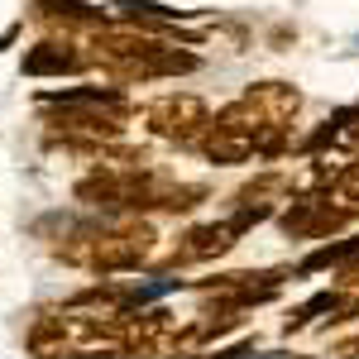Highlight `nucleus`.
I'll list each match as a JSON object with an SVG mask.
<instances>
[{
  "mask_svg": "<svg viewBox=\"0 0 359 359\" xmlns=\"http://www.w3.org/2000/svg\"><path fill=\"white\" fill-rule=\"evenodd\" d=\"M235 235H240V225H201L187 235V245H182V259H211V254H225V249L235 245Z\"/></svg>",
  "mask_w": 359,
  "mask_h": 359,
  "instance_id": "nucleus-1",
  "label": "nucleus"
},
{
  "mask_svg": "<svg viewBox=\"0 0 359 359\" xmlns=\"http://www.w3.org/2000/svg\"><path fill=\"white\" fill-rule=\"evenodd\" d=\"M206 154L216 163H245L254 154V130H230V125H216V139H206Z\"/></svg>",
  "mask_w": 359,
  "mask_h": 359,
  "instance_id": "nucleus-2",
  "label": "nucleus"
},
{
  "mask_svg": "<svg viewBox=\"0 0 359 359\" xmlns=\"http://www.w3.org/2000/svg\"><path fill=\"white\" fill-rule=\"evenodd\" d=\"M77 57L67 53L62 43H39L34 53H25V72L29 77H53V72H72Z\"/></svg>",
  "mask_w": 359,
  "mask_h": 359,
  "instance_id": "nucleus-3",
  "label": "nucleus"
},
{
  "mask_svg": "<svg viewBox=\"0 0 359 359\" xmlns=\"http://www.w3.org/2000/svg\"><path fill=\"white\" fill-rule=\"evenodd\" d=\"M335 201H340V206H359V168L355 172H345V177H340V182H335Z\"/></svg>",
  "mask_w": 359,
  "mask_h": 359,
  "instance_id": "nucleus-4",
  "label": "nucleus"
}]
</instances>
